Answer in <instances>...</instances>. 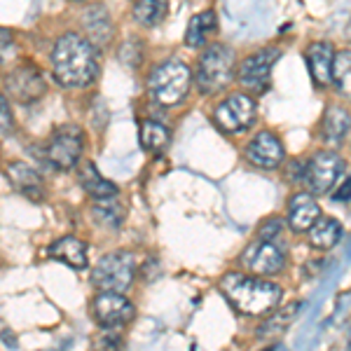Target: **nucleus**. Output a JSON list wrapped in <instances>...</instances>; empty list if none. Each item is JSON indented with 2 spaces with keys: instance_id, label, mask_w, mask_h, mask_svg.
<instances>
[{
  "instance_id": "nucleus-22",
  "label": "nucleus",
  "mask_w": 351,
  "mask_h": 351,
  "mask_svg": "<svg viewBox=\"0 0 351 351\" xmlns=\"http://www.w3.org/2000/svg\"><path fill=\"white\" fill-rule=\"evenodd\" d=\"M342 223L330 216H321L314 225L307 230V243L316 251H330L342 241Z\"/></svg>"
},
{
  "instance_id": "nucleus-23",
  "label": "nucleus",
  "mask_w": 351,
  "mask_h": 351,
  "mask_svg": "<svg viewBox=\"0 0 351 351\" xmlns=\"http://www.w3.org/2000/svg\"><path fill=\"white\" fill-rule=\"evenodd\" d=\"M138 141L141 148L148 155H162L169 148V143H171V132H169L167 124L157 120H143L138 127Z\"/></svg>"
},
{
  "instance_id": "nucleus-9",
  "label": "nucleus",
  "mask_w": 351,
  "mask_h": 351,
  "mask_svg": "<svg viewBox=\"0 0 351 351\" xmlns=\"http://www.w3.org/2000/svg\"><path fill=\"white\" fill-rule=\"evenodd\" d=\"M82 150H84V132L75 124H64L52 134V138L47 141V160L54 169L61 171H73L77 169V164L82 162Z\"/></svg>"
},
{
  "instance_id": "nucleus-13",
  "label": "nucleus",
  "mask_w": 351,
  "mask_h": 351,
  "mask_svg": "<svg viewBox=\"0 0 351 351\" xmlns=\"http://www.w3.org/2000/svg\"><path fill=\"white\" fill-rule=\"evenodd\" d=\"M47 92L43 73L36 66L24 64L5 75V94L19 104H33Z\"/></svg>"
},
{
  "instance_id": "nucleus-14",
  "label": "nucleus",
  "mask_w": 351,
  "mask_h": 351,
  "mask_svg": "<svg viewBox=\"0 0 351 351\" xmlns=\"http://www.w3.org/2000/svg\"><path fill=\"white\" fill-rule=\"evenodd\" d=\"M351 134V112L339 104H330L324 110L316 127V136L324 143V148L337 150L339 145L347 141V136Z\"/></svg>"
},
{
  "instance_id": "nucleus-16",
  "label": "nucleus",
  "mask_w": 351,
  "mask_h": 351,
  "mask_svg": "<svg viewBox=\"0 0 351 351\" xmlns=\"http://www.w3.org/2000/svg\"><path fill=\"white\" fill-rule=\"evenodd\" d=\"M316 195H311L309 190L293 192L288 197L286 204V225L293 232H307L311 225L316 223L324 213H321L319 202L314 199Z\"/></svg>"
},
{
  "instance_id": "nucleus-25",
  "label": "nucleus",
  "mask_w": 351,
  "mask_h": 351,
  "mask_svg": "<svg viewBox=\"0 0 351 351\" xmlns=\"http://www.w3.org/2000/svg\"><path fill=\"white\" fill-rule=\"evenodd\" d=\"M300 309H302V302H293V304H288V307H284V309L276 307L274 311H271V314L265 316V321L260 324L258 337L260 339H267V337L281 335V332H284L286 328H288V324H291V321L298 316Z\"/></svg>"
},
{
  "instance_id": "nucleus-7",
  "label": "nucleus",
  "mask_w": 351,
  "mask_h": 351,
  "mask_svg": "<svg viewBox=\"0 0 351 351\" xmlns=\"http://www.w3.org/2000/svg\"><path fill=\"white\" fill-rule=\"evenodd\" d=\"M136 279V258L129 251L106 253L92 269V286L96 291H129Z\"/></svg>"
},
{
  "instance_id": "nucleus-19",
  "label": "nucleus",
  "mask_w": 351,
  "mask_h": 351,
  "mask_svg": "<svg viewBox=\"0 0 351 351\" xmlns=\"http://www.w3.org/2000/svg\"><path fill=\"white\" fill-rule=\"evenodd\" d=\"M218 33V14L216 10H202L195 16H190L188 26H185L183 43L188 49H204L208 43H213L211 38Z\"/></svg>"
},
{
  "instance_id": "nucleus-5",
  "label": "nucleus",
  "mask_w": 351,
  "mask_h": 351,
  "mask_svg": "<svg viewBox=\"0 0 351 351\" xmlns=\"http://www.w3.org/2000/svg\"><path fill=\"white\" fill-rule=\"evenodd\" d=\"M213 124L228 136H239L253 129L258 122V101L246 89L228 92L213 108Z\"/></svg>"
},
{
  "instance_id": "nucleus-21",
  "label": "nucleus",
  "mask_w": 351,
  "mask_h": 351,
  "mask_svg": "<svg viewBox=\"0 0 351 351\" xmlns=\"http://www.w3.org/2000/svg\"><path fill=\"white\" fill-rule=\"evenodd\" d=\"M89 246L84 243L82 239L73 234H66V237H59L52 246L47 248V256L52 260H59V263L68 265L73 269H84L89 265Z\"/></svg>"
},
{
  "instance_id": "nucleus-27",
  "label": "nucleus",
  "mask_w": 351,
  "mask_h": 351,
  "mask_svg": "<svg viewBox=\"0 0 351 351\" xmlns=\"http://www.w3.org/2000/svg\"><path fill=\"white\" fill-rule=\"evenodd\" d=\"M332 87L339 96L351 99V49H337L332 68Z\"/></svg>"
},
{
  "instance_id": "nucleus-26",
  "label": "nucleus",
  "mask_w": 351,
  "mask_h": 351,
  "mask_svg": "<svg viewBox=\"0 0 351 351\" xmlns=\"http://www.w3.org/2000/svg\"><path fill=\"white\" fill-rule=\"evenodd\" d=\"M92 216L104 228L117 230L124 223V206L117 197H108V199H99L92 206Z\"/></svg>"
},
{
  "instance_id": "nucleus-10",
  "label": "nucleus",
  "mask_w": 351,
  "mask_h": 351,
  "mask_svg": "<svg viewBox=\"0 0 351 351\" xmlns=\"http://www.w3.org/2000/svg\"><path fill=\"white\" fill-rule=\"evenodd\" d=\"M241 267L251 274H260V276H276L286 269V253L276 246V241L271 239H258L251 241L246 248H243L241 258H239Z\"/></svg>"
},
{
  "instance_id": "nucleus-6",
  "label": "nucleus",
  "mask_w": 351,
  "mask_h": 351,
  "mask_svg": "<svg viewBox=\"0 0 351 351\" xmlns=\"http://www.w3.org/2000/svg\"><path fill=\"white\" fill-rule=\"evenodd\" d=\"M344 173V160L332 148H321L304 160L302 185L311 195H328L337 188Z\"/></svg>"
},
{
  "instance_id": "nucleus-11",
  "label": "nucleus",
  "mask_w": 351,
  "mask_h": 351,
  "mask_svg": "<svg viewBox=\"0 0 351 351\" xmlns=\"http://www.w3.org/2000/svg\"><path fill=\"white\" fill-rule=\"evenodd\" d=\"M243 157L251 167L263 169V171H276L286 164L284 141L279 138V134L269 132V129H260L246 143Z\"/></svg>"
},
{
  "instance_id": "nucleus-30",
  "label": "nucleus",
  "mask_w": 351,
  "mask_h": 351,
  "mask_svg": "<svg viewBox=\"0 0 351 351\" xmlns=\"http://www.w3.org/2000/svg\"><path fill=\"white\" fill-rule=\"evenodd\" d=\"M332 199L335 202H349L351 199V176L347 178V183H342L337 190H332Z\"/></svg>"
},
{
  "instance_id": "nucleus-2",
  "label": "nucleus",
  "mask_w": 351,
  "mask_h": 351,
  "mask_svg": "<svg viewBox=\"0 0 351 351\" xmlns=\"http://www.w3.org/2000/svg\"><path fill=\"white\" fill-rule=\"evenodd\" d=\"M218 288L230 307L243 316H267L279 307L284 298V288L276 281L251 271H225Z\"/></svg>"
},
{
  "instance_id": "nucleus-24",
  "label": "nucleus",
  "mask_w": 351,
  "mask_h": 351,
  "mask_svg": "<svg viewBox=\"0 0 351 351\" xmlns=\"http://www.w3.org/2000/svg\"><path fill=\"white\" fill-rule=\"evenodd\" d=\"M169 14V0H132V19L141 28L160 26Z\"/></svg>"
},
{
  "instance_id": "nucleus-28",
  "label": "nucleus",
  "mask_w": 351,
  "mask_h": 351,
  "mask_svg": "<svg viewBox=\"0 0 351 351\" xmlns=\"http://www.w3.org/2000/svg\"><path fill=\"white\" fill-rule=\"evenodd\" d=\"M281 230H284V220H281L279 216H269V218H265L263 223H260L258 237H260V239H271V241H274L276 237L281 234Z\"/></svg>"
},
{
  "instance_id": "nucleus-20",
  "label": "nucleus",
  "mask_w": 351,
  "mask_h": 351,
  "mask_svg": "<svg viewBox=\"0 0 351 351\" xmlns=\"http://www.w3.org/2000/svg\"><path fill=\"white\" fill-rule=\"evenodd\" d=\"M10 183L14 185L16 192H21L24 197L33 202H40L45 197V185H43V176L26 162H10L5 167Z\"/></svg>"
},
{
  "instance_id": "nucleus-12",
  "label": "nucleus",
  "mask_w": 351,
  "mask_h": 351,
  "mask_svg": "<svg viewBox=\"0 0 351 351\" xmlns=\"http://www.w3.org/2000/svg\"><path fill=\"white\" fill-rule=\"evenodd\" d=\"M92 316L101 328H122L136 316V307L120 291H99L92 300Z\"/></svg>"
},
{
  "instance_id": "nucleus-29",
  "label": "nucleus",
  "mask_w": 351,
  "mask_h": 351,
  "mask_svg": "<svg viewBox=\"0 0 351 351\" xmlns=\"http://www.w3.org/2000/svg\"><path fill=\"white\" fill-rule=\"evenodd\" d=\"M0 112H3V136H8L10 132H12V115H10L8 94L3 96V108H0Z\"/></svg>"
},
{
  "instance_id": "nucleus-17",
  "label": "nucleus",
  "mask_w": 351,
  "mask_h": 351,
  "mask_svg": "<svg viewBox=\"0 0 351 351\" xmlns=\"http://www.w3.org/2000/svg\"><path fill=\"white\" fill-rule=\"evenodd\" d=\"M82 31L99 49L108 47L112 40V33H115V26H112V19L108 10H106V5H92V8L84 10Z\"/></svg>"
},
{
  "instance_id": "nucleus-1",
  "label": "nucleus",
  "mask_w": 351,
  "mask_h": 351,
  "mask_svg": "<svg viewBox=\"0 0 351 351\" xmlns=\"http://www.w3.org/2000/svg\"><path fill=\"white\" fill-rule=\"evenodd\" d=\"M52 75L66 89H84L99 77V47L84 33L66 31L52 45Z\"/></svg>"
},
{
  "instance_id": "nucleus-31",
  "label": "nucleus",
  "mask_w": 351,
  "mask_h": 351,
  "mask_svg": "<svg viewBox=\"0 0 351 351\" xmlns=\"http://www.w3.org/2000/svg\"><path fill=\"white\" fill-rule=\"evenodd\" d=\"M344 38H347V40L351 43V21L347 24V31H344Z\"/></svg>"
},
{
  "instance_id": "nucleus-32",
  "label": "nucleus",
  "mask_w": 351,
  "mask_h": 351,
  "mask_svg": "<svg viewBox=\"0 0 351 351\" xmlns=\"http://www.w3.org/2000/svg\"><path fill=\"white\" fill-rule=\"evenodd\" d=\"M73 3H87V0H73Z\"/></svg>"
},
{
  "instance_id": "nucleus-3",
  "label": "nucleus",
  "mask_w": 351,
  "mask_h": 351,
  "mask_svg": "<svg viewBox=\"0 0 351 351\" xmlns=\"http://www.w3.org/2000/svg\"><path fill=\"white\" fill-rule=\"evenodd\" d=\"M192 82H195L192 68L183 59L169 56V59L150 68L145 89H148V96L155 106H160V108H178L188 99Z\"/></svg>"
},
{
  "instance_id": "nucleus-4",
  "label": "nucleus",
  "mask_w": 351,
  "mask_h": 351,
  "mask_svg": "<svg viewBox=\"0 0 351 351\" xmlns=\"http://www.w3.org/2000/svg\"><path fill=\"white\" fill-rule=\"evenodd\" d=\"M237 54L225 43H208L197 56L195 84L202 96H218L230 92L232 82L237 80Z\"/></svg>"
},
{
  "instance_id": "nucleus-18",
  "label": "nucleus",
  "mask_w": 351,
  "mask_h": 351,
  "mask_svg": "<svg viewBox=\"0 0 351 351\" xmlns=\"http://www.w3.org/2000/svg\"><path fill=\"white\" fill-rule=\"evenodd\" d=\"M75 171H77V183H80V188L87 192L92 202L108 199V197H117V195H120V188H117L112 180L104 178L92 160H82L80 164H77Z\"/></svg>"
},
{
  "instance_id": "nucleus-15",
  "label": "nucleus",
  "mask_w": 351,
  "mask_h": 351,
  "mask_svg": "<svg viewBox=\"0 0 351 351\" xmlns=\"http://www.w3.org/2000/svg\"><path fill=\"white\" fill-rule=\"evenodd\" d=\"M335 54H337V49L332 47V43L316 40V43L307 45V52H304V59H307V71H309L311 82H314L319 89L332 87Z\"/></svg>"
},
{
  "instance_id": "nucleus-8",
  "label": "nucleus",
  "mask_w": 351,
  "mask_h": 351,
  "mask_svg": "<svg viewBox=\"0 0 351 351\" xmlns=\"http://www.w3.org/2000/svg\"><path fill=\"white\" fill-rule=\"evenodd\" d=\"M279 59H281V49L271 47V45L246 54L239 61V68H237V82H239V87L251 92L253 96L265 94L269 89L271 71H274Z\"/></svg>"
}]
</instances>
